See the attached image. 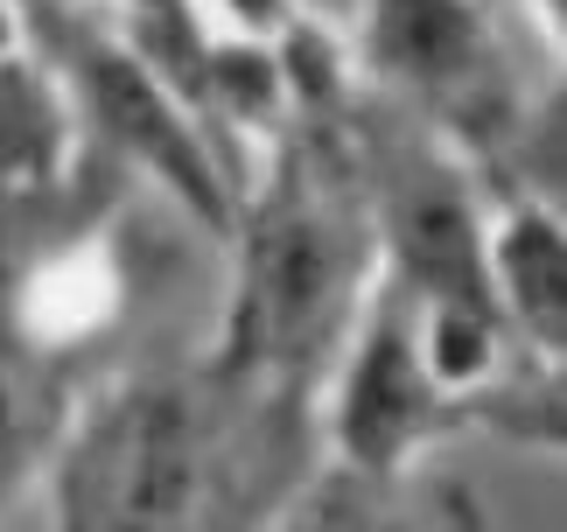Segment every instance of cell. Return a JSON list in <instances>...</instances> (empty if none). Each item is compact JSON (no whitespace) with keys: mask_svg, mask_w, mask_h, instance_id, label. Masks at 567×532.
<instances>
[{"mask_svg":"<svg viewBox=\"0 0 567 532\" xmlns=\"http://www.w3.org/2000/svg\"><path fill=\"white\" fill-rule=\"evenodd\" d=\"M358 274V232L343 190L309 147H288L274 190L246 217V274L231 316V371H301L330 344Z\"/></svg>","mask_w":567,"mask_h":532,"instance_id":"1","label":"cell"},{"mask_svg":"<svg viewBox=\"0 0 567 532\" xmlns=\"http://www.w3.org/2000/svg\"><path fill=\"white\" fill-rule=\"evenodd\" d=\"M71 525H176L196 498V420L168 386H126L63 449Z\"/></svg>","mask_w":567,"mask_h":532,"instance_id":"2","label":"cell"},{"mask_svg":"<svg viewBox=\"0 0 567 532\" xmlns=\"http://www.w3.org/2000/svg\"><path fill=\"white\" fill-rule=\"evenodd\" d=\"M71 78H78V99H84V113L99 120L105 141L126 147L134 162H147L196 217H204V225H217V232L231 225V196H225V183H217V162H210L204 133L183 120L176 84H168V71L155 57L134 50V42L99 35V42L78 50Z\"/></svg>","mask_w":567,"mask_h":532,"instance_id":"3","label":"cell"},{"mask_svg":"<svg viewBox=\"0 0 567 532\" xmlns=\"http://www.w3.org/2000/svg\"><path fill=\"white\" fill-rule=\"evenodd\" d=\"M385 238L400 259V287L427 308H476V316H505L491 295V238L476 225L463 183L442 162H392L385 175Z\"/></svg>","mask_w":567,"mask_h":532,"instance_id":"4","label":"cell"},{"mask_svg":"<svg viewBox=\"0 0 567 532\" xmlns=\"http://www.w3.org/2000/svg\"><path fill=\"white\" fill-rule=\"evenodd\" d=\"M434 413H442V386L421 358V337L406 323V301H379V316L364 323V337L343 371L337 399V449L358 477H392L400 462L427 441Z\"/></svg>","mask_w":567,"mask_h":532,"instance_id":"5","label":"cell"},{"mask_svg":"<svg viewBox=\"0 0 567 532\" xmlns=\"http://www.w3.org/2000/svg\"><path fill=\"white\" fill-rule=\"evenodd\" d=\"M364 42L385 78L413 84L427 99H455V120L476 126V113H497V50L470 0H372L364 8Z\"/></svg>","mask_w":567,"mask_h":532,"instance_id":"6","label":"cell"},{"mask_svg":"<svg viewBox=\"0 0 567 532\" xmlns=\"http://www.w3.org/2000/svg\"><path fill=\"white\" fill-rule=\"evenodd\" d=\"M491 295L497 308H512L518 329L539 350H560L567 329V253H560V225L539 204H518L512 225L491 238Z\"/></svg>","mask_w":567,"mask_h":532,"instance_id":"7","label":"cell"},{"mask_svg":"<svg viewBox=\"0 0 567 532\" xmlns=\"http://www.w3.org/2000/svg\"><path fill=\"white\" fill-rule=\"evenodd\" d=\"M63 168V105L50 78L0 50V196H29Z\"/></svg>","mask_w":567,"mask_h":532,"instance_id":"8","label":"cell"},{"mask_svg":"<svg viewBox=\"0 0 567 532\" xmlns=\"http://www.w3.org/2000/svg\"><path fill=\"white\" fill-rule=\"evenodd\" d=\"M56 434V379L50 358L14 329L8 316V274H0V498L21 483V470Z\"/></svg>","mask_w":567,"mask_h":532,"instance_id":"9","label":"cell"},{"mask_svg":"<svg viewBox=\"0 0 567 532\" xmlns=\"http://www.w3.org/2000/svg\"><path fill=\"white\" fill-rule=\"evenodd\" d=\"M225 8L246 21L252 35H267V29H280V14H288V0H225Z\"/></svg>","mask_w":567,"mask_h":532,"instance_id":"10","label":"cell"},{"mask_svg":"<svg viewBox=\"0 0 567 532\" xmlns=\"http://www.w3.org/2000/svg\"><path fill=\"white\" fill-rule=\"evenodd\" d=\"M0 50H14V14H8V0H0Z\"/></svg>","mask_w":567,"mask_h":532,"instance_id":"11","label":"cell"}]
</instances>
